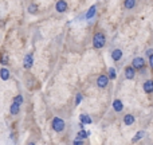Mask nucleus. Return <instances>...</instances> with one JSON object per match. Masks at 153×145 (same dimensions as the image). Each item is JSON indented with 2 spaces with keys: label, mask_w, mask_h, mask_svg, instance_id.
<instances>
[{
  "label": "nucleus",
  "mask_w": 153,
  "mask_h": 145,
  "mask_svg": "<svg viewBox=\"0 0 153 145\" xmlns=\"http://www.w3.org/2000/svg\"><path fill=\"white\" fill-rule=\"evenodd\" d=\"M51 128H53L54 132L62 133L66 129V122H65V120H62L61 117H54L53 121H51Z\"/></svg>",
  "instance_id": "f03ea898"
},
{
  "label": "nucleus",
  "mask_w": 153,
  "mask_h": 145,
  "mask_svg": "<svg viewBox=\"0 0 153 145\" xmlns=\"http://www.w3.org/2000/svg\"><path fill=\"white\" fill-rule=\"evenodd\" d=\"M149 66H151V69H153V54L149 57Z\"/></svg>",
  "instance_id": "393cba45"
},
{
  "label": "nucleus",
  "mask_w": 153,
  "mask_h": 145,
  "mask_svg": "<svg viewBox=\"0 0 153 145\" xmlns=\"http://www.w3.org/2000/svg\"><path fill=\"white\" fill-rule=\"evenodd\" d=\"M32 66H34V57H32V54H27L23 59V67L26 70H30Z\"/></svg>",
  "instance_id": "423d86ee"
},
{
  "label": "nucleus",
  "mask_w": 153,
  "mask_h": 145,
  "mask_svg": "<svg viewBox=\"0 0 153 145\" xmlns=\"http://www.w3.org/2000/svg\"><path fill=\"white\" fill-rule=\"evenodd\" d=\"M143 87H144V91H145L146 94H152L153 93V81L152 79L145 81L144 82V85H143Z\"/></svg>",
  "instance_id": "1a4fd4ad"
},
{
  "label": "nucleus",
  "mask_w": 153,
  "mask_h": 145,
  "mask_svg": "<svg viewBox=\"0 0 153 145\" xmlns=\"http://www.w3.org/2000/svg\"><path fill=\"white\" fill-rule=\"evenodd\" d=\"M106 45V36L103 32H95L93 36V47L100 50Z\"/></svg>",
  "instance_id": "f257e3e1"
},
{
  "label": "nucleus",
  "mask_w": 153,
  "mask_h": 145,
  "mask_svg": "<svg viewBox=\"0 0 153 145\" xmlns=\"http://www.w3.org/2000/svg\"><path fill=\"white\" fill-rule=\"evenodd\" d=\"M95 12H97V5H91V7L87 10L85 18H86V19H93V18H94V15H95Z\"/></svg>",
  "instance_id": "4468645a"
},
{
  "label": "nucleus",
  "mask_w": 153,
  "mask_h": 145,
  "mask_svg": "<svg viewBox=\"0 0 153 145\" xmlns=\"http://www.w3.org/2000/svg\"><path fill=\"white\" fill-rule=\"evenodd\" d=\"M79 120H81V122L82 124H85V125H90L93 122L91 118H90L87 114H81V116H79Z\"/></svg>",
  "instance_id": "dca6fc26"
},
{
  "label": "nucleus",
  "mask_w": 153,
  "mask_h": 145,
  "mask_svg": "<svg viewBox=\"0 0 153 145\" xmlns=\"http://www.w3.org/2000/svg\"><path fill=\"white\" fill-rule=\"evenodd\" d=\"M152 54H153V48H148V50H146V55L151 57Z\"/></svg>",
  "instance_id": "a878e982"
},
{
  "label": "nucleus",
  "mask_w": 153,
  "mask_h": 145,
  "mask_svg": "<svg viewBox=\"0 0 153 145\" xmlns=\"http://www.w3.org/2000/svg\"><path fill=\"white\" fill-rule=\"evenodd\" d=\"M113 109L117 112V113H120V112L124 110V103H122L121 100H114L113 101Z\"/></svg>",
  "instance_id": "9b49d317"
},
{
  "label": "nucleus",
  "mask_w": 153,
  "mask_h": 145,
  "mask_svg": "<svg viewBox=\"0 0 153 145\" xmlns=\"http://www.w3.org/2000/svg\"><path fill=\"white\" fill-rule=\"evenodd\" d=\"M8 62H10V57H8V54H3V55L0 57V63H1L3 66H5V65H8Z\"/></svg>",
  "instance_id": "6ab92c4d"
},
{
  "label": "nucleus",
  "mask_w": 153,
  "mask_h": 145,
  "mask_svg": "<svg viewBox=\"0 0 153 145\" xmlns=\"http://www.w3.org/2000/svg\"><path fill=\"white\" fill-rule=\"evenodd\" d=\"M82 100H83V95H82L81 93H76V97H75V106H78L79 103L82 102Z\"/></svg>",
  "instance_id": "4be33fe9"
},
{
  "label": "nucleus",
  "mask_w": 153,
  "mask_h": 145,
  "mask_svg": "<svg viewBox=\"0 0 153 145\" xmlns=\"http://www.w3.org/2000/svg\"><path fill=\"white\" fill-rule=\"evenodd\" d=\"M73 144H75V145H83V140H81V138H75V140L73 141Z\"/></svg>",
  "instance_id": "b1692460"
},
{
  "label": "nucleus",
  "mask_w": 153,
  "mask_h": 145,
  "mask_svg": "<svg viewBox=\"0 0 153 145\" xmlns=\"http://www.w3.org/2000/svg\"><path fill=\"white\" fill-rule=\"evenodd\" d=\"M87 136H90V132H86V130H83V129H81L76 133V138H81V140H85Z\"/></svg>",
  "instance_id": "f3484780"
},
{
  "label": "nucleus",
  "mask_w": 153,
  "mask_h": 145,
  "mask_svg": "<svg viewBox=\"0 0 153 145\" xmlns=\"http://www.w3.org/2000/svg\"><path fill=\"white\" fill-rule=\"evenodd\" d=\"M136 121L134 116L133 114H126V116H124V124L126 125V126H130V125H133Z\"/></svg>",
  "instance_id": "f8f14e48"
},
{
  "label": "nucleus",
  "mask_w": 153,
  "mask_h": 145,
  "mask_svg": "<svg viewBox=\"0 0 153 145\" xmlns=\"http://www.w3.org/2000/svg\"><path fill=\"white\" fill-rule=\"evenodd\" d=\"M109 81H110L109 75H106V74H101V75L97 78V82H95V83H97V86L100 87V89H105V87H108Z\"/></svg>",
  "instance_id": "7ed1b4c3"
},
{
  "label": "nucleus",
  "mask_w": 153,
  "mask_h": 145,
  "mask_svg": "<svg viewBox=\"0 0 153 145\" xmlns=\"http://www.w3.org/2000/svg\"><path fill=\"white\" fill-rule=\"evenodd\" d=\"M13 101L22 105V103L24 102V98H23V95H22V94H19V95H16V97H13Z\"/></svg>",
  "instance_id": "5701e85b"
},
{
  "label": "nucleus",
  "mask_w": 153,
  "mask_h": 145,
  "mask_svg": "<svg viewBox=\"0 0 153 145\" xmlns=\"http://www.w3.org/2000/svg\"><path fill=\"white\" fill-rule=\"evenodd\" d=\"M10 113L12 114V116H18V114L20 113V103H18V102L13 101L10 106Z\"/></svg>",
  "instance_id": "6e6552de"
},
{
  "label": "nucleus",
  "mask_w": 153,
  "mask_h": 145,
  "mask_svg": "<svg viewBox=\"0 0 153 145\" xmlns=\"http://www.w3.org/2000/svg\"><path fill=\"white\" fill-rule=\"evenodd\" d=\"M10 77H11V73H10V70H8L7 67L0 69V79H1V81H8Z\"/></svg>",
  "instance_id": "9d476101"
},
{
  "label": "nucleus",
  "mask_w": 153,
  "mask_h": 145,
  "mask_svg": "<svg viewBox=\"0 0 153 145\" xmlns=\"http://www.w3.org/2000/svg\"><path fill=\"white\" fill-rule=\"evenodd\" d=\"M144 136H145V132H144V130H140V132H138L137 135L134 136V138H133L132 141H133V143H137V141H140L141 138L144 137Z\"/></svg>",
  "instance_id": "aec40b11"
},
{
  "label": "nucleus",
  "mask_w": 153,
  "mask_h": 145,
  "mask_svg": "<svg viewBox=\"0 0 153 145\" xmlns=\"http://www.w3.org/2000/svg\"><path fill=\"white\" fill-rule=\"evenodd\" d=\"M111 58H113V61H120V59L122 58V50L121 48H116V50L111 51Z\"/></svg>",
  "instance_id": "ddd939ff"
},
{
  "label": "nucleus",
  "mask_w": 153,
  "mask_h": 145,
  "mask_svg": "<svg viewBox=\"0 0 153 145\" xmlns=\"http://www.w3.org/2000/svg\"><path fill=\"white\" fill-rule=\"evenodd\" d=\"M136 0H125L124 1V7L126 8V10H133V8L136 7Z\"/></svg>",
  "instance_id": "2eb2a0df"
},
{
  "label": "nucleus",
  "mask_w": 153,
  "mask_h": 145,
  "mask_svg": "<svg viewBox=\"0 0 153 145\" xmlns=\"http://www.w3.org/2000/svg\"><path fill=\"white\" fill-rule=\"evenodd\" d=\"M136 77V69L133 66L125 67V78L126 79H133Z\"/></svg>",
  "instance_id": "0eeeda50"
},
{
  "label": "nucleus",
  "mask_w": 153,
  "mask_h": 145,
  "mask_svg": "<svg viewBox=\"0 0 153 145\" xmlns=\"http://www.w3.org/2000/svg\"><path fill=\"white\" fill-rule=\"evenodd\" d=\"M27 11H28V13H31V15H35V13L38 12V5L32 3V4H30V5H28Z\"/></svg>",
  "instance_id": "a211bd4d"
},
{
  "label": "nucleus",
  "mask_w": 153,
  "mask_h": 145,
  "mask_svg": "<svg viewBox=\"0 0 153 145\" xmlns=\"http://www.w3.org/2000/svg\"><path fill=\"white\" fill-rule=\"evenodd\" d=\"M132 66L134 67L136 70H143L144 67H145V61H144V58H141V57H136L132 61Z\"/></svg>",
  "instance_id": "39448f33"
},
{
  "label": "nucleus",
  "mask_w": 153,
  "mask_h": 145,
  "mask_svg": "<svg viewBox=\"0 0 153 145\" xmlns=\"http://www.w3.org/2000/svg\"><path fill=\"white\" fill-rule=\"evenodd\" d=\"M67 8H69V4H67L66 0H58V1L55 3V10L56 12L59 13H63L67 11Z\"/></svg>",
  "instance_id": "20e7f679"
},
{
  "label": "nucleus",
  "mask_w": 153,
  "mask_h": 145,
  "mask_svg": "<svg viewBox=\"0 0 153 145\" xmlns=\"http://www.w3.org/2000/svg\"><path fill=\"white\" fill-rule=\"evenodd\" d=\"M108 75H109V78H110V79H116L117 78L116 69H114V67H110V69H109V71H108Z\"/></svg>",
  "instance_id": "412c9836"
}]
</instances>
